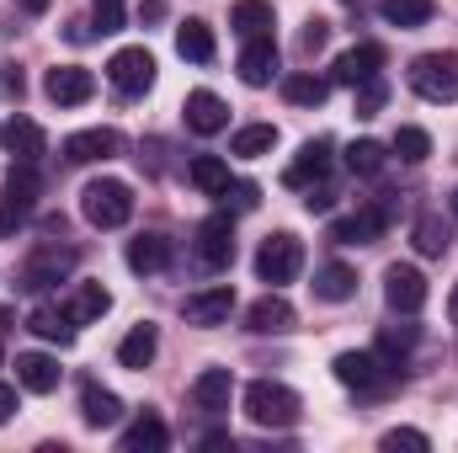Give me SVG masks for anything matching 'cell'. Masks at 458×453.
<instances>
[{
    "label": "cell",
    "instance_id": "1",
    "mask_svg": "<svg viewBox=\"0 0 458 453\" xmlns=\"http://www.w3.org/2000/svg\"><path fill=\"white\" fill-rule=\"evenodd\" d=\"M81 214H86V225L91 229H123L128 219H133V187L117 182V176H97V182H86V192H81Z\"/></svg>",
    "mask_w": 458,
    "mask_h": 453
},
{
    "label": "cell",
    "instance_id": "2",
    "mask_svg": "<svg viewBox=\"0 0 458 453\" xmlns=\"http://www.w3.org/2000/svg\"><path fill=\"white\" fill-rule=\"evenodd\" d=\"M299 411H304V400H299L288 384H272V379L245 384V416H250L256 427L283 432V427H293V422H299Z\"/></svg>",
    "mask_w": 458,
    "mask_h": 453
},
{
    "label": "cell",
    "instance_id": "3",
    "mask_svg": "<svg viewBox=\"0 0 458 453\" xmlns=\"http://www.w3.org/2000/svg\"><path fill=\"white\" fill-rule=\"evenodd\" d=\"M411 91L421 102H458V54L454 48H437V54H421L411 59Z\"/></svg>",
    "mask_w": 458,
    "mask_h": 453
},
{
    "label": "cell",
    "instance_id": "4",
    "mask_svg": "<svg viewBox=\"0 0 458 453\" xmlns=\"http://www.w3.org/2000/svg\"><path fill=\"white\" fill-rule=\"evenodd\" d=\"M331 368H336V379H342L346 389H357V395H389L400 384V368L384 363L378 352H342Z\"/></svg>",
    "mask_w": 458,
    "mask_h": 453
},
{
    "label": "cell",
    "instance_id": "5",
    "mask_svg": "<svg viewBox=\"0 0 458 453\" xmlns=\"http://www.w3.org/2000/svg\"><path fill=\"white\" fill-rule=\"evenodd\" d=\"M299 272H304V240H299V235H288V229L267 235V240H261V251H256V278H261V283H272V288H283V283H293Z\"/></svg>",
    "mask_w": 458,
    "mask_h": 453
},
{
    "label": "cell",
    "instance_id": "6",
    "mask_svg": "<svg viewBox=\"0 0 458 453\" xmlns=\"http://www.w3.org/2000/svg\"><path fill=\"white\" fill-rule=\"evenodd\" d=\"M70 272H75V251H70V245H59V240H43V245H32V251H27V261H21V288L43 294V288L64 283Z\"/></svg>",
    "mask_w": 458,
    "mask_h": 453
},
{
    "label": "cell",
    "instance_id": "7",
    "mask_svg": "<svg viewBox=\"0 0 458 453\" xmlns=\"http://www.w3.org/2000/svg\"><path fill=\"white\" fill-rule=\"evenodd\" d=\"M107 81L117 97H144L155 86V54L149 48H117L107 59Z\"/></svg>",
    "mask_w": 458,
    "mask_h": 453
},
{
    "label": "cell",
    "instance_id": "8",
    "mask_svg": "<svg viewBox=\"0 0 458 453\" xmlns=\"http://www.w3.org/2000/svg\"><path fill=\"white\" fill-rule=\"evenodd\" d=\"M384 299H389V310H394V315H421V310H427V299H432V288H427L421 267L394 261V267L384 272Z\"/></svg>",
    "mask_w": 458,
    "mask_h": 453
},
{
    "label": "cell",
    "instance_id": "9",
    "mask_svg": "<svg viewBox=\"0 0 458 453\" xmlns=\"http://www.w3.org/2000/svg\"><path fill=\"white\" fill-rule=\"evenodd\" d=\"M43 91H48L54 107H81V102L97 97V75H91L86 64H54V70L43 75Z\"/></svg>",
    "mask_w": 458,
    "mask_h": 453
},
{
    "label": "cell",
    "instance_id": "10",
    "mask_svg": "<svg viewBox=\"0 0 458 453\" xmlns=\"http://www.w3.org/2000/svg\"><path fill=\"white\" fill-rule=\"evenodd\" d=\"M192 251H198V267H203V272H225L229 261H234V225H229V214L203 219Z\"/></svg>",
    "mask_w": 458,
    "mask_h": 453
},
{
    "label": "cell",
    "instance_id": "11",
    "mask_svg": "<svg viewBox=\"0 0 458 453\" xmlns=\"http://www.w3.org/2000/svg\"><path fill=\"white\" fill-rule=\"evenodd\" d=\"M229 310H234V288H229V283H214V288H203V294H187V299H182V321H187V326H198V331L225 326Z\"/></svg>",
    "mask_w": 458,
    "mask_h": 453
},
{
    "label": "cell",
    "instance_id": "12",
    "mask_svg": "<svg viewBox=\"0 0 458 453\" xmlns=\"http://www.w3.org/2000/svg\"><path fill=\"white\" fill-rule=\"evenodd\" d=\"M123 155V133L117 128H81L64 139V160L70 166H97V160H113Z\"/></svg>",
    "mask_w": 458,
    "mask_h": 453
},
{
    "label": "cell",
    "instance_id": "13",
    "mask_svg": "<svg viewBox=\"0 0 458 453\" xmlns=\"http://www.w3.org/2000/svg\"><path fill=\"white\" fill-rule=\"evenodd\" d=\"M293 304L283 299V294H261L250 310H245V331H256V337H283V331H293Z\"/></svg>",
    "mask_w": 458,
    "mask_h": 453
},
{
    "label": "cell",
    "instance_id": "14",
    "mask_svg": "<svg viewBox=\"0 0 458 453\" xmlns=\"http://www.w3.org/2000/svg\"><path fill=\"white\" fill-rule=\"evenodd\" d=\"M384 225H389V209L373 203V209H357V214L336 219V225H331V240H336V245H373V240L384 235Z\"/></svg>",
    "mask_w": 458,
    "mask_h": 453
},
{
    "label": "cell",
    "instance_id": "15",
    "mask_svg": "<svg viewBox=\"0 0 458 453\" xmlns=\"http://www.w3.org/2000/svg\"><path fill=\"white\" fill-rule=\"evenodd\" d=\"M326 176H331V144H326V139H310V144L299 150V160L283 171V182L299 187V192H310V187L326 182Z\"/></svg>",
    "mask_w": 458,
    "mask_h": 453
},
{
    "label": "cell",
    "instance_id": "16",
    "mask_svg": "<svg viewBox=\"0 0 458 453\" xmlns=\"http://www.w3.org/2000/svg\"><path fill=\"white\" fill-rule=\"evenodd\" d=\"M229 400H234V373H229V368H203V373L192 379V406H198V411L219 416V411H229Z\"/></svg>",
    "mask_w": 458,
    "mask_h": 453
},
{
    "label": "cell",
    "instance_id": "17",
    "mask_svg": "<svg viewBox=\"0 0 458 453\" xmlns=\"http://www.w3.org/2000/svg\"><path fill=\"white\" fill-rule=\"evenodd\" d=\"M187 128L192 133H203V139H214V133H225L229 128V107L214 97V91H187Z\"/></svg>",
    "mask_w": 458,
    "mask_h": 453
},
{
    "label": "cell",
    "instance_id": "18",
    "mask_svg": "<svg viewBox=\"0 0 458 453\" xmlns=\"http://www.w3.org/2000/svg\"><path fill=\"white\" fill-rule=\"evenodd\" d=\"M277 75V43L272 38H245L240 48V81L245 86H272Z\"/></svg>",
    "mask_w": 458,
    "mask_h": 453
},
{
    "label": "cell",
    "instance_id": "19",
    "mask_svg": "<svg viewBox=\"0 0 458 453\" xmlns=\"http://www.w3.org/2000/svg\"><path fill=\"white\" fill-rule=\"evenodd\" d=\"M16 384L27 395H54L59 389V363L48 352H16Z\"/></svg>",
    "mask_w": 458,
    "mask_h": 453
},
{
    "label": "cell",
    "instance_id": "20",
    "mask_svg": "<svg viewBox=\"0 0 458 453\" xmlns=\"http://www.w3.org/2000/svg\"><path fill=\"white\" fill-rule=\"evenodd\" d=\"M107 310H113V294H107L102 283H75L70 299H64V315H70L75 326H97Z\"/></svg>",
    "mask_w": 458,
    "mask_h": 453
},
{
    "label": "cell",
    "instance_id": "21",
    "mask_svg": "<svg viewBox=\"0 0 458 453\" xmlns=\"http://www.w3.org/2000/svg\"><path fill=\"white\" fill-rule=\"evenodd\" d=\"M128 267H133L139 278L165 272V267H171V240L155 235V229H149V235H133V240H128Z\"/></svg>",
    "mask_w": 458,
    "mask_h": 453
},
{
    "label": "cell",
    "instance_id": "22",
    "mask_svg": "<svg viewBox=\"0 0 458 453\" xmlns=\"http://www.w3.org/2000/svg\"><path fill=\"white\" fill-rule=\"evenodd\" d=\"M0 139H5V150H11L16 160H27V166H38V160H43V150H48V139H43V128H38L32 117H11Z\"/></svg>",
    "mask_w": 458,
    "mask_h": 453
},
{
    "label": "cell",
    "instance_id": "23",
    "mask_svg": "<svg viewBox=\"0 0 458 453\" xmlns=\"http://www.w3.org/2000/svg\"><path fill=\"white\" fill-rule=\"evenodd\" d=\"M378 70H384V43H357V48H346L336 59V81L342 86H357V81H368Z\"/></svg>",
    "mask_w": 458,
    "mask_h": 453
},
{
    "label": "cell",
    "instance_id": "24",
    "mask_svg": "<svg viewBox=\"0 0 458 453\" xmlns=\"http://www.w3.org/2000/svg\"><path fill=\"white\" fill-rule=\"evenodd\" d=\"M81 416L91 427H113L117 416H123V400H117L113 389H102L97 379H81Z\"/></svg>",
    "mask_w": 458,
    "mask_h": 453
},
{
    "label": "cell",
    "instance_id": "25",
    "mask_svg": "<svg viewBox=\"0 0 458 453\" xmlns=\"http://www.w3.org/2000/svg\"><path fill=\"white\" fill-rule=\"evenodd\" d=\"M229 27H234L240 38H272L277 16H272L267 0H234V5H229Z\"/></svg>",
    "mask_w": 458,
    "mask_h": 453
},
{
    "label": "cell",
    "instance_id": "26",
    "mask_svg": "<svg viewBox=\"0 0 458 453\" xmlns=\"http://www.w3.org/2000/svg\"><path fill=\"white\" fill-rule=\"evenodd\" d=\"M176 54L192 59V64H214V54H219L214 27H208V21H182V27H176Z\"/></svg>",
    "mask_w": 458,
    "mask_h": 453
},
{
    "label": "cell",
    "instance_id": "27",
    "mask_svg": "<svg viewBox=\"0 0 458 453\" xmlns=\"http://www.w3.org/2000/svg\"><path fill=\"white\" fill-rule=\"evenodd\" d=\"M155 352H160V331H155L149 321H144V326H133L128 337L117 341V363H123V368H149V363H155Z\"/></svg>",
    "mask_w": 458,
    "mask_h": 453
},
{
    "label": "cell",
    "instance_id": "28",
    "mask_svg": "<svg viewBox=\"0 0 458 453\" xmlns=\"http://www.w3.org/2000/svg\"><path fill=\"white\" fill-rule=\"evenodd\" d=\"M165 443H171V432H165V422H160V416H149V411H144V416L117 438V449H123V453H160Z\"/></svg>",
    "mask_w": 458,
    "mask_h": 453
},
{
    "label": "cell",
    "instance_id": "29",
    "mask_svg": "<svg viewBox=\"0 0 458 453\" xmlns=\"http://www.w3.org/2000/svg\"><path fill=\"white\" fill-rule=\"evenodd\" d=\"M357 294V272L346 267V261H326L320 272H315V299H326V304H346Z\"/></svg>",
    "mask_w": 458,
    "mask_h": 453
},
{
    "label": "cell",
    "instance_id": "30",
    "mask_svg": "<svg viewBox=\"0 0 458 453\" xmlns=\"http://www.w3.org/2000/svg\"><path fill=\"white\" fill-rule=\"evenodd\" d=\"M187 176H192V187H198L203 198H225L229 192V166L219 160V155H192Z\"/></svg>",
    "mask_w": 458,
    "mask_h": 453
},
{
    "label": "cell",
    "instance_id": "31",
    "mask_svg": "<svg viewBox=\"0 0 458 453\" xmlns=\"http://www.w3.org/2000/svg\"><path fill=\"white\" fill-rule=\"evenodd\" d=\"M277 150V128L272 123H245L234 139H229V155H240V160H261V155H272Z\"/></svg>",
    "mask_w": 458,
    "mask_h": 453
},
{
    "label": "cell",
    "instance_id": "32",
    "mask_svg": "<svg viewBox=\"0 0 458 453\" xmlns=\"http://www.w3.org/2000/svg\"><path fill=\"white\" fill-rule=\"evenodd\" d=\"M5 198H11L16 209H32V203L43 198V176H38V166L16 160V166L5 171Z\"/></svg>",
    "mask_w": 458,
    "mask_h": 453
},
{
    "label": "cell",
    "instance_id": "33",
    "mask_svg": "<svg viewBox=\"0 0 458 453\" xmlns=\"http://www.w3.org/2000/svg\"><path fill=\"white\" fill-rule=\"evenodd\" d=\"M27 331L43 341H59V346H70L75 341V321L64 315V310H48V304H38L32 315H27Z\"/></svg>",
    "mask_w": 458,
    "mask_h": 453
},
{
    "label": "cell",
    "instance_id": "34",
    "mask_svg": "<svg viewBox=\"0 0 458 453\" xmlns=\"http://www.w3.org/2000/svg\"><path fill=\"white\" fill-rule=\"evenodd\" d=\"M283 97H288L293 107H320V102L331 97V81H320V75H288V81H283Z\"/></svg>",
    "mask_w": 458,
    "mask_h": 453
},
{
    "label": "cell",
    "instance_id": "35",
    "mask_svg": "<svg viewBox=\"0 0 458 453\" xmlns=\"http://www.w3.org/2000/svg\"><path fill=\"white\" fill-rule=\"evenodd\" d=\"M389 150H394V155H400L405 166H421V160L432 155V133H427V128H411V123H405V128H394Z\"/></svg>",
    "mask_w": 458,
    "mask_h": 453
},
{
    "label": "cell",
    "instance_id": "36",
    "mask_svg": "<svg viewBox=\"0 0 458 453\" xmlns=\"http://www.w3.org/2000/svg\"><path fill=\"white\" fill-rule=\"evenodd\" d=\"M384 160H389V150H384L378 139H352V144H346V166H352L357 176H378Z\"/></svg>",
    "mask_w": 458,
    "mask_h": 453
},
{
    "label": "cell",
    "instance_id": "37",
    "mask_svg": "<svg viewBox=\"0 0 458 453\" xmlns=\"http://www.w3.org/2000/svg\"><path fill=\"white\" fill-rule=\"evenodd\" d=\"M389 27H427L432 21V0H378Z\"/></svg>",
    "mask_w": 458,
    "mask_h": 453
},
{
    "label": "cell",
    "instance_id": "38",
    "mask_svg": "<svg viewBox=\"0 0 458 453\" xmlns=\"http://www.w3.org/2000/svg\"><path fill=\"white\" fill-rule=\"evenodd\" d=\"M448 245H454V235H448V225H443L437 214H421V219H416V251H421V256H443Z\"/></svg>",
    "mask_w": 458,
    "mask_h": 453
},
{
    "label": "cell",
    "instance_id": "39",
    "mask_svg": "<svg viewBox=\"0 0 458 453\" xmlns=\"http://www.w3.org/2000/svg\"><path fill=\"white\" fill-rule=\"evenodd\" d=\"M384 102H389V86H384V75H368V81H357V117H378V113H384Z\"/></svg>",
    "mask_w": 458,
    "mask_h": 453
},
{
    "label": "cell",
    "instance_id": "40",
    "mask_svg": "<svg viewBox=\"0 0 458 453\" xmlns=\"http://www.w3.org/2000/svg\"><path fill=\"white\" fill-rule=\"evenodd\" d=\"M378 449L384 453H427L432 449V443H427V432H416V427H389V432H384V438H378Z\"/></svg>",
    "mask_w": 458,
    "mask_h": 453
},
{
    "label": "cell",
    "instance_id": "41",
    "mask_svg": "<svg viewBox=\"0 0 458 453\" xmlns=\"http://www.w3.org/2000/svg\"><path fill=\"white\" fill-rule=\"evenodd\" d=\"M91 16H97V32H123L128 0H91Z\"/></svg>",
    "mask_w": 458,
    "mask_h": 453
},
{
    "label": "cell",
    "instance_id": "42",
    "mask_svg": "<svg viewBox=\"0 0 458 453\" xmlns=\"http://www.w3.org/2000/svg\"><path fill=\"white\" fill-rule=\"evenodd\" d=\"M326 38H331V21H320V16H315V21L304 27V38H299V48H304V54H320V48H326Z\"/></svg>",
    "mask_w": 458,
    "mask_h": 453
},
{
    "label": "cell",
    "instance_id": "43",
    "mask_svg": "<svg viewBox=\"0 0 458 453\" xmlns=\"http://www.w3.org/2000/svg\"><path fill=\"white\" fill-rule=\"evenodd\" d=\"M21 214H27V209H16L11 198H0V240H16V229H21Z\"/></svg>",
    "mask_w": 458,
    "mask_h": 453
},
{
    "label": "cell",
    "instance_id": "44",
    "mask_svg": "<svg viewBox=\"0 0 458 453\" xmlns=\"http://www.w3.org/2000/svg\"><path fill=\"white\" fill-rule=\"evenodd\" d=\"M331 203H336L331 187H310V192H304V209H310V214H331Z\"/></svg>",
    "mask_w": 458,
    "mask_h": 453
},
{
    "label": "cell",
    "instance_id": "45",
    "mask_svg": "<svg viewBox=\"0 0 458 453\" xmlns=\"http://www.w3.org/2000/svg\"><path fill=\"white\" fill-rule=\"evenodd\" d=\"M229 192H234V203H240V209H256V203H261L256 182H229ZM229 192H225V198H229Z\"/></svg>",
    "mask_w": 458,
    "mask_h": 453
},
{
    "label": "cell",
    "instance_id": "46",
    "mask_svg": "<svg viewBox=\"0 0 458 453\" xmlns=\"http://www.w3.org/2000/svg\"><path fill=\"white\" fill-rule=\"evenodd\" d=\"M16 416V384H0V427Z\"/></svg>",
    "mask_w": 458,
    "mask_h": 453
},
{
    "label": "cell",
    "instance_id": "47",
    "mask_svg": "<svg viewBox=\"0 0 458 453\" xmlns=\"http://www.w3.org/2000/svg\"><path fill=\"white\" fill-rule=\"evenodd\" d=\"M16 5H21L27 16H43V11H48V0H16Z\"/></svg>",
    "mask_w": 458,
    "mask_h": 453
},
{
    "label": "cell",
    "instance_id": "48",
    "mask_svg": "<svg viewBox=\"0 0 458 453\" xmlns=\"http://www.w3.org/2000/svg\"><path fill=\"white\" fill-rule=\"evenodd\" d=\"M448 321L458 326V283H454V294H448Z\"/></svg>",
    "mask_w": 458,
    "mask_h": 453
},
{
    "label": "cell",
    "instance_id": "49",
    "mask_svg": "<svg viewBox=\"0 0 458 453\" xmlns=\"http://www.w3.org/2000/svg\"><path fill=\"white\" fill-rule=\"evenodd\" d=\"M0 331H11V310H0Z\"/></svg>",
    "mask_w": 458,
    "mask_h": 453
},
{
    "label": "cell",
    "instance_id": "50",
    "mask_svg": "<svg viewBox=\"0 0 458 453\" xmlns=\"http://www.w3.org/2000/svg\"><path fill=\"white\" fill-rule=\"evenodd\" d=\"M454 214H458V192H454Z\"/></svg>",
    "mask_w": 458,
    "mask_h": 453
}]
</instances>
